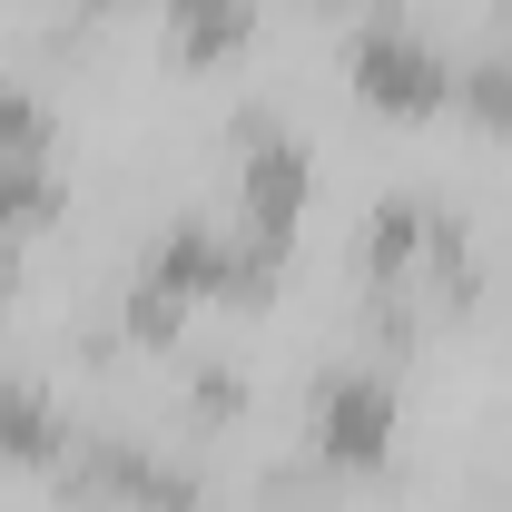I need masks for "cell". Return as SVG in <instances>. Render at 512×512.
Wrapping results in <instances>:
<instances>
[{
    "instance_id": "cell-1",
    "label": "cell",
    "mask_w": 512,
    "mask_h": 512,
    "mask_svg": "<svg viewBox=\"0 0 512 512\" xmlns=\"http://www.w3.org/2000/svg\"><path fill=\"white\" fill-rule=\"evenodd\" d=\"M345 69H355V89L375 99V109H394V119H424V109H444L453 69L434 40H414V20H394V10H375L355 40H345Z\"/></svg>"
},
{
    "instance_id": "cell-2",
    "label": "cell",
    "mask_w": 512,
    "mask_h": 512,
    "mask_svg": "<svg viewBox=\"0 0 512 512\" xmlns=\"http://www.w3.org/2000/svg\"><path fill=\"white\" fill-rule=\"evenodd\" d=\"M296 207H306V148H296L286 128H256L247 138V178H237V237H247L266 266H286Z\"/></svg>"
},
{
    "instance_id": "cell-3",
    "label": "cell",
    "mask_w": 512,
    "mask_h": 512,
    "mask_svg": "<svg viewBox=\"0 0 512 512\" xmlns=\"http://www.w3.org/2000/svg\"><path fill=\"white\" fill-rule=\"evenodd\" d=\"M316 444H325L335 473H375L384 444H394V394H384V375H355V365L316 375Z\"/></svg>"
},
{
    "instance_id": "cell-4",
    "label": "cell",
    "mask_w": 512,
    "mask_h": 512,
    "mask_svg": "<svg viewBox=\"0 0 512 512\" xmlns=\"http://www.w3.org/2000/svg\"><path fill=\"white\" fill-rule=\"evenodd\" d=\"M50 453H69V424H60V404H50L40 384L0 375V463H50Z\"/></svg>"
},
{
    "instance_id": "cell-5",
    "label": "cell",
    "mask_w": 512,
    "mask_h": 512,
    "mask_svg": "<svg viewBox=\"0 0 512 512\" xmlns=\"http://www.w3.org/2000/svg\"><path fill=\"white\" fill-rule=\"evenodd\" d=\"M168 40L178 60H217L247 40V0H168Z\"/></svg>"
},
{
    "instance_id": "cell-6",
    "label": "cell",
    "mask_w": 512,
    "mask_h": 512,
    "mask_svg": "<svg viewBox=\"0 0 512 512\" xmlns=\"http://www.w3.org/2000/svg\"><path fill=\"white\" fill-rule=\"evenodd\" d=\"M20 158H50V109L0 79V168H20Z\"/></svg>"
},
{
    "instance_id": "cell-7",
    "label": "cell",
    "mask_w": 512,
    "mask_h": 512,
    "mask_svg": "<svg viewBox=\"0 0 512 512\" xmlns=\"http://www.w3.org/2000/svg\"><path fill=\"white\" fill-rule=\"evenodd\" d=\"M473 119L512 128V60H483V69H473Z\"/></svg>"
}]
</instances>
